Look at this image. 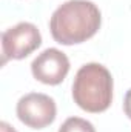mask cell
I'll return each instance as SVG.
<instances>
[{
  "label": "cell",
  "mask_w": 131,
  "mask_h": 132,
  "mask_svg": "<svg viewBox=\"0 0 131 132\" xmlns=\"http://www.w3.org/2000/svg\"><path fill=\"white\" fill-rule=\"evenodd\" d=\"M102 15L90 0H69L60 5L51 15L49 31L60 45H77L91 38L99 31Z\"/></svg>",
  "instance_id": "1"
},
{
  "label": "cell",
  "mask_w": 131,
  "mask_h": 132,
  "mask_svg": "<svg viewBox=\"0 0 131 132\" xmlns=\"http://www.w3.org/2000/svg\"><path fill=\"white\" fill-rule=\"evenodd\" d=\"M76 104L91 114L103 112L113 101V77L100 63H86L76 74L72 83Z\"/></svg>",
  "instance_id": "2"
},
{
  "label": "cell",
  "mask_w": 131,
  "mask_h": 132,
  "mask_svg": "<svg viewBox=\"0 0 131 132\" xmlns=\"http://www.w3.org/2000/svg\"><path fill=\"white\" fill-rule=\"evenodd\" d=\"M42 45V35L37 26L28 22L17 23L2 34L3 63L6 60H22Z\"/></svg>",
  "instance_id": "3"
},
{
  "label": "cell",
  "mask_w": 131,
  "mask_h": 132,
  "mask_svg": "<svg viewBox=\"0 0 131 132\" xmlns=\"http://www.w3.org/2000/svg\"><path fill=\"white\" fill-rule=\"evenodd\" d=\"M17 117L19 120L31 128V129H43L49 126L56 118V101L46 94L30 92L23 95L17 103Z\"/></svg>",
  "instance_id": "4"
},
{
  "label": "cell",
  "mask_w": 131,
  "mask_h": 132,
  "mask_svg": "<svg viewBox=\"0 0 131 132\" xmlns=\"http://www.w3.org/2000/svg\"><path fill=\"white\" fill-rule=\"evenodd\" d=\"M69 71V60L65 54L56 48H48L39 54L31 63L34 78L45 85H60Z\"/></svg>",
  "instance_id": "5"
},
{
  "label": "cell",
  "mask_w": 131,
  "mask_h": 132,
  "mask_svg": "<svg viewBox=\"0 0 131 132\" xmlns=\"http://www.w3.org/2000/svg\"><path fill=\"white\" fill-rule=\"evenodd\" d=\"M59 132H96L94 126L80 117H69L62 123L59 128Z\"/></svg>",
  "instance_id": "6"
},
{
  "label": "cell",
  "mask_w": 131,
  "mask_h": 132,
  "mask_svg": "<svg viewBox=\"0 0 131 132\" xmlns=\"http://www.w3.org/2000/svg\"><path fill=\"white\" fill-rule=\"evenodd\" d=\"M123 111H125L127 117L131 120V89H128L127 94H125V98H123Z\"/></svg>",
  "instance_id": "7"
},
{
  "label": "cell",
  "mask_w": 131,
  "mask_h": 132,
  "mask_svg": "<svg viewBox=\"0 0 131 132\" xmlns=\"http://www.w3.org/2000/svg\"><path fill=\"white\" fill-rule=\"evenodd\" d=\"M0 131H2V132H17L14 128H11V126H9L8 123H5V121H2V123H0Z\"/></svg>",
  "instance_id": "8"
}]
</instances>
